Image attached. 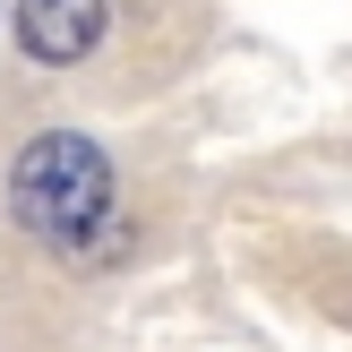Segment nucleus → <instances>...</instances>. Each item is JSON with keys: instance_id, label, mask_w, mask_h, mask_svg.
I'll return each instance as SVG.
<instances>
[{"instance_id": "obj_1", "label": "nucleus", "mask_w": 352, "mask_h": 352, "mask_svg": "<svg viewBox=\"0 0 352 352\" xmlns=\"http://www.w3.org/2000/svg\"><path fill=\"white\" fill-rule=\"evenodd\" d=\"M9 206H17V223H26L34 241L60 250L78 223H95L103 206H112V155H103L95 138H78V129L34 138L9 164Z\"/></svg>"}, {"instance_id": "obj_2", "label": "nucleus", "mask_w": 352, "mask_h": 352, "mask_svg": "<svg viewBox=\"0 0 352 352\" xmlns=\"http://www.w3.org/2000/svg\"><path fill=\"white\" fill-rule=\"evenodd\" d=\"M17 43L34 60H86L103 43V0H17Z\"/></svg>"}, {"instance_id": "obj_3", "label": "nucleus", "mask_w": 352, "mask_h": 352, "mask_svg": "<svg viewBox=\"0 0 352 352\" xmlns=\"http://www.w3.org/2000/svg\"><path fill=\"white\" fill-rule=\"evenodd\" d=\"M60 258H69V267H112V258H129V223L103 206L95 223H78V232L60 241Z\"/></svg>"}]
</instances>
